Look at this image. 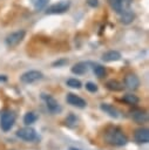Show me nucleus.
I'll list each match as a JSON object with an SVG mask.
<instances>
[{
  "mask_svg": "<svg viewBox=\"0 0 149 150\" xmlns=\"http://www.w3.org/2000/svg\"><path fill=\"white\" fill-rule=\"evenodd\" d=\"M104 139L114 146H124L128 143V137L118 127H108L104 131Z\"/></svg>",
  "mask_w": 149,
  "mask_h": 150,
  "instance_id": "nucleus-1",
  "label": "nucleus"
},
{
  "mask_svg": "<svg viewBox=\"0 0 149 150\" xmlns=\"http://www.w3.org/2000/svg\"><path fill=\"white\" fill-rule=\"evenodd\" d=\"M15 123V114L11 110H6L1 114L0 117V128L2 131H9Z\"/></svg>",
  "mask_w": 149,
  "mask_h": 150,
  "instance_id": "nucleus-2",
  "label": "nucleus"
},
{
  "mask_svg": "<svg viewBox=\"0 0 149 150\" xmlns=\"http://www.w3.org/2000/svg\"><path fill=\"white\" fill-rule=\"evenodd\" d=\"M16 136L22 139V141H26V142H33L38 138V135H36V131L34 128L27 125V127H23V128H20L18 131H16Z\"/></svg>",
  "mask_w": 149,
  "mask_h": 150,
  "instance_id": "nucleus-3",
  "label": "nucleus"
},
{
  "mask_svg": "<svg viewBox=\"0 0 149 150\" xmlns=\"http://www.w3.org/2000/svg\"><path fill=\"white\" fill-rule=\"evenodd\" d=\"M69 7H70V2L68 0H61V1L49 6L46 11V14H62V13L67 12L69 9Z\"/></svg>",
  "mask_w": 149,
  "mask_h": 150,
  "instance_id": "nucleus-4",
  "label": "nucleus"
},
{
  "mask_svg": "<svg viewBox=\"0 0 149 150\" xmlns=\"http://www.w3.org/2000/svg\"><path fill=\"white\" fill-rule=\"evenodd\" d=\"M41 98L46 102L47 109L49 110V112H50V114H59V112L62 110L61 105L59 104V102H57L53 96H50V95H48V94L42 93V94H41Z\"/></svg>",
  "mask_w": 149,
  "mask_h": 150,
  "instance_id": "nucleus-5",
  "label": "nucleus"
},
{
  "mask_svg": "<svg viewBox=\"0 0 149 150\" xmlns=\"http://www.w3.org/2000/svg\"><path fill=\"white\" fill-rule=\"evenodd\" d=\"M42 77H43V75H42V73L39 71V70H28V71L23 73V74L20 76V80H21L22 83L31 84V83H34V82L40 81Z\"/></svg>",
  "mask_w": 149,
  "mask_h": 150,
  "instance_id": "nucleus-6",
  "label": "nucleus"
},
{
  "mask_svg": "<svg viewBox=\"0 0 149 150\" xmlns=\"http://www.w3.org/2000/svg\"><path fill=\"white\" fill-rule=\"evenodd\" d=\"M25 35H26V32L22 30V29H21V30L13 32V33H11V34L7 35V38H6V45H7L8 47L13 48V47L18 46V45L23 40Z\"/></svg>",
  "mask_w": 149,
  "mask_h": 150,
  "instance_id": "nucleus-7",
  "label": "nucleus"
},
{
  "mask_svg": "<svg viewBox=\"0 0 149 150\" xmlns=\"http://www.w3.org/2000/svg\"><path fill=\"white\" fill-rule=\"evenodd\" d=\"M66 101H67L68 104H70L73 107H76V108H84L87 105V102L82 97H80V96H77V95H75L73 93H68L67 94Z\"/></svg>",
  "mask_w": 149,
  "mask_h": 150,
  "instance_id": "nucleus-8",
  "label": "nucleus"
},
{
  "mask_svg": "<svg viewBox=\"0 0 149 150\" xmlns=\"http://www.w3.org/2000/svg\"><path fill=\"white\" fill-rule=\"evenodd\" d=\"M134 138L138 144H147L149 142V130L147 128L136 129L134 132Z\"/></svg>",
  "mask_w": 149,
  "mask_h": 150,
  "instance_id": "nucleus-9",
  "label": "nucleus"
},
{
  "mask_svg": "<svg viewBox=\"0 0 149 150\" xmlns=\"http://www.w3.org/2000/svg\"><path fill=\"white\" fill-rule=\"evenodd\" d=\"M131 118L134 122H136L137 124H143L148 121V114L145 110L142 109H134L131 110Z\"/></svg>",
  "mask_w": 149,
  "mask_h": 150,
  "instance_id": "nucleus-10",
  "label": "nucleus"
},
{
  "mask_svg": "<svg viewBox=\"0 0 149 150\" xmlns=\"http://www.w3.org/2000/svg\"><path fill=\"white\" fill-rule=\"evenodd\" d=\"M124 86L131 90L137 89L140 86V79L135 74H127L124 76Z\"/></svg>",
  "mask_w": 149,
  "mask_h": 150,
  "instance_id": "nucleus-11",
  "label": "nucleus"
},
{
  "mask_svg": "<svg viewBox=\"0 0 149 150\" xmlns=\"http://www.w3.org/2000/svg\"><path fill=\"white\" fill-rule=\"evenodd\" d=\"M88 69H89V63L88 62H77V63H75L73 67H72V73L73 74H75V75H83V74H86L87 71H88Z\"/></svg>",
  "mask_w": 149,
  "mask_h": 150,
  "instance_id": "nucleus-12",
  "label": "nucleus"
},
{
  "mask_svg": "<svg viewBox=\"0 0 149 150\" xmlns=\"http://www.w3.org/2000/svg\"><path fill=\"white\" fill-rule=\"evenodd\" d=\"M100 109L102 111H104L106 114H108L113 118H117L118 117V110L114 105H111L109 103H101L100 104Z\"/></svg>",
  "mask_w": 149,
  "mask_h": 150,
  "instance_id": "nucleus-13",
  "label": "nucleus"
},
{
  "mask_svg": "<svg viewBox=\"0 0 149 150\" xmlns=\"http://www.w3.org/2000/svg\"><path fill=\"white\" fill-rule=\"evenodd\" d=\"M121 59V53L117 50H108L102 55V60L104 62H113V61H118Z\"/></svg>",
  "mask_w": 149,
  "mask_h": 150,
  "instance_id": "nucleus-14",
  "label": "nucleus"
},
{
  "mask_svg": "<svg viewBox=\"0 0 149 150\" xmlns=\"http://www.w3.org/2000/svg\"><path fill=\"white\" fill-rule=\"evenodd\" d=\"M106 87H107L109 90H111V91H122V90L124 89L123 83H121L120 81L114 80V79L108 80V81L106 82Z\"/></svg>",
  "mask_w": 149,
  "mask_h": 150,
  "instance_id": "nucleus-15",
  "label": "nucleus"
},
{
  "mask_svg": "<svg viewBox=\"0 0 149 150\" xmlns=\"http://www.w3.org/2000/svg\"><path fill=\"white\" fill-rule=\"evenodd\" d=\"M120 14H121L120 21H121L122 23H124V25L131 23V22L134 21V19H135V14H134L131 11H123V12L120 13Z\"/></svg>",
  "mask_w": 149,
  "mask_h": 150,
  "instance_id": "nucleus-16",
  "label": "nucleus"
},
{
  "mask_svg": "<svg viewBox=\"0 0 149 150\" xmlns=\"http://www.w3.org/2000/svg\"><path fill=\"white\" fill-rule=\"evenodd\" d=\"M122 101L126 102L127 104H130V105H136L138 102H140V98L134 95V94H126L123 97H122Z\"/></svg>",
  "mask_w": 149,
  "mask_h": 150,
  "instance_id": "nucleus-17",
  "label": "nucleus"
},
{
  "mask_svg": "<svg viewBox=\"0 0 149 150\" xmlns=\"http://www.w3.org/2000/svg\"><path fill=\"white\" fill-rule=\"evenodd\" d=\"M110 7L116 12V13H122L123 12V0H108Z\"/></svg>",
  "mask_w": 149,
  "mask_h": 150,
  "instance_id": "nucleus-18",
  "label": "nucleus"
},
{
  "mask_svg": "<svg viewBox=\"0 0 149 150\" xmlns=\"http://www.w3.org/2000/svg\"><path fill=\"white\" fill-rule=\"evenodd\" d=\"M36 120H38V116H36L33 111H28V112H26L25 116H23V123H25L26 125L33 124Z\"/></svg>",
  "mask_w": 149,
  "mask_h": 150,
  "instance_id": "nucleus-19",
  "label": "nucleus"
},
{
  "mask_svg": "<svg viewBox=\"0 0 149 150\" xmlns=\"http://www.w3.org/2000/svg\"><path fill=\"white\" fill-rule=\"evenodd\" d=\"M93 71H94V74H95L97 77H100V79L104 77L106 74H107L106 68H104L103 66H101V64H94V66H93Z\"/></svg>",
  "mask_w": 149,
  "mask_h": 150,
  "instance_id": "nucleus-20",
  "label": "nucleus"
},
{
  "mask_svg": "<svg viewBox=\"0 0 149 150\" xmlns=\"http://www.w3.org/2000/svg\"><path fill=\"white\" fill-rule=\"evenodd\" d=\"M65 123H66L67 127H69V128H74V127L77 124V118H76V116H75L74 114H70V115L67 116V118L65 120Z\"/></svg>",
  "mask_w": 149,
  "mask_h": 150,
  "instance_id": "nucleus-21",
  "label": "nucleus"
},
{
  "mask_svg": "<svg viewBox=\"0 0 149 150\" xmlns=\"http://www.w3.org/2000/svg\"><path fill=\"white\" fill-rule=\"evenodd\" d=\"M67 86L70 88H74V89H80L82 87V83L77 79H69V80H67Z\"/></svg>",
  "mask_w": 149,
  "mask_h": 150,
  "instance_id": "nucleus-22",
  "label": "nucleus"
},
{
  "mask_svg": "<svg viewBox=\"0 0 149 150\" xmlns=\"http://www.w3.org/2000/svg\"><path fill=\"white\" fill-rule=\"evenodd\" d=\"M32 1H33V5H34V8L36 11H40L48 4L49 0H32Z\"/></svg>",
  "mask_w": 149,
  "mask_h": 150,
  "instance_id": "nucleus-23",
  "label": "nucleus"
},
{
  "mask_svg": "<svg viewBox=\"0 0 149 150\" xmlns=\"http://www.w3.org/2000/svg\"><path fill=\"white\" fill-rule=\"evenodd\" d=\"M86 89L90 93H96L97 91V84L94 82H87L86 83Z\"/></svg>",
  "mask_w": 149,
  "mask_h": 150,
  "instance_id": "nucleus-24",
  "label": "nucleus"
},
{
  "mask_svg": "<svg viewBox=\"0 0 149 150\" xmlns=\"http://www.w3.org/2000/svg\"><path fill=\"white\" fill-rule=\"evenodd\" d=\"M66 63H68V60H66V59H61V60H59V61H55V62L53 63V66H57V67H60V66H63V64H66Z\"/></svg>",
  "mask_w": 149,
  "mask_h": 150,
  "instance_id": "nucleus-25",
  "label": "nucleus"
},
{
  "mask_svg": "<svg viewBox=\"0 0 149 150\" xmlns=\"http://www.w3.org/2000/svg\"><path fill=\"white\" fill-rule=\"evenodd\" d=\"M87 4H88L90 7L95 8V7L99 6V0H87Z\"/></svg>",
  "mask_w": 149,
  "mask_h": 150,
  "instance_id": "nucleus-26",
  "label": "nucleus"
},
{
  "mask_svg": "<svg viewBox=\"0 0 149 150\" xmlns=\"http://www.w3.org/2000/svg\"><path fill=\"white\" fill-rule=\"evenodd\" d=\"M5 81H7V77L5 75H0V82H5Z\"/></svg>",
  "mask_w": 149,
  "mask_h": 150,
  "instance_id": "nucleus-27",
  "label": "nucleus"
},
{
  "mask_svg": "<svg viewBox=\"0 0 149 150\" xmlns=\"http://www.w3.org/2000/svg\"><path fill=\"white\" fill-rule=\"evenodd\" d=\"M68 150H80V149H76V148H69Z\"/></svg>",
  "mask_w": 149,
  "mask_h": 150,
  "instance_id": "nucleus-28",
  "label": "nucleus"
}]
</instances>
